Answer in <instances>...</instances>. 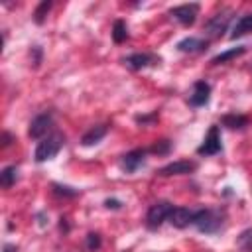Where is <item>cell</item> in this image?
<instances>
[{"mask_svg": "<svg viewBox=\"0 0 252 252\" xmlns=\"http://www.w3.org/2000/svg\"><path fill=\"white\" fill-rule=\"evenodd\" d=\"M224 222V211L220 209H197L193 215V226L205 234H215Z\"/></svg>", "mask_w": 252, "mask_h": 252, "instance_id": "obj_1", "label": "cell"}, {"mask_svg": "<svg viewBox=\"0 0 252 252\" xmlns=\"http://www.w3.org/2000/svg\"><path fill=\"white\" fill-rule=\"evenodd\" d=\"M63 144H65V136H63L61 132H51V134H47V136H45L43 140H39L37 146H35V152H33L35 161H37V163H43V161H47V159H53V158L59 154V150L63 148Z\"/></svg>", "mask_w": 252, "mask_h": 252, "instance_id": "obj_2", "label": "cell"}, {"mask_svg": "<svg viewBox=\"0 0 252 252\" xmlns=\"http://www.w3.org/2000/svg\"><path fill=\"white\" fill-rule=\"evenodd\" d=\"M232 16H234V12H232L230 8H222L220 12L213 14V16L205 22L203 32H205V35L209 37V41H211V39H219V37L228 30V24H230Z\"/></svg>", "mask_w": 252, "mask_h": 252, "instance_id": "obj_3", "label": "cell"}, {"mask_svg": "<svg viewBox=\"0 0 252 252\" xmlns=\"http://www.w3.org/2000/svg\"><path fill=\"white\" fill-rule=\"evenodd\" d=\"M171 209H173V205H171L169 201H156V203L148 209V213H146V226H148L150 230H158V228L167 220Z\"/></svg>", "mask_w": 252, "mask_h": 252, "instance_id": "obj_4", "label": "cell"}, {"mask_svg": "<svg viewBox=\"0 0 252 252\" xmlns=\"http://www.w3.org/2000/svg\"><path fill=\"white\" fill-rule=\"evenodd\" d=\"M51 126H53V114H51V112H41V114H37V116L30 122L28 136H30L32 140H43V138L49 134Z\"/></svg>", "mask_w": 252, "mask_h": 252, "instance_id": "obj_5", "label": "cell"}, {"mask_svg": "<svg viewBox=\"0 0 252 252\" xmlns=\"http://www.w3.org/2000/svg\"><path fill=\"white\" fill-rule=\"evenodd\" d=\"M222 152V142H220V130L217 124H213L203 140V144L197 148L199 156H217Z\"/></svg>", "mask_w": 252, "mask_h": 252, "instance_id": "obj_6", "label": "cell"}, {"mask_svg": "<svg viewBox=\"0 0 252 252\" xmlns=\"http://www.w3.org/2000/svg\"><path fill=\"white\" fill-rule=\"evenodd\" d=\"M199 10L201 6L197 2H191V4H179V6H173L169 10V16L173 20H177L181 26H193L197 16H199Z\"/></svg>", "mask_w": 252, "mask_h": 252, "instance_id": "obj_7", "label": "cell"}, {"mask_svg": "<svg viewBox=\"0 0 252 252\" xmlns=\"http://www.w3.org/2000/svg\"><path fill=\"white\" fill-rule=\"evenodd\" d=\"M122 63L132 71H140V69H146V67L159 63V57L154 53H148V51H138V53H130V55L122 57Z\"/></svg>", "mask_w": 252, "mask_h": 252, "instance_id": "obj_8", "label": "cell"}, {"mask_svg": "<svg viewBox=\"0 0 252 252\" xmlns=\"http://www.w3.org/2000/svg\"><path fill=\"white\" fill-rule=\"evenodd\" d=\"M209 100H211V85L207 81H203V79L195 81L193 83V91H191V94L187 98L189 106L199 108V106H205Z\"/></svg>", "mask_w": 252, "mask_h": 252, "instance_id": "obj_9", "label": "cell"}, {"mask_svg": "<svg viewBox=\"0 0 252 252\" xmlns=\"http://www.w3.org/2000/svg\"><path fill=\"white\" fill-rule=\"evenodd\" d=\"M197 169V161H189V159H177V161H169L163 167L158 169V175L161 177H169V175H187L193 173Z\"/></svg>", "mask_w": 252, "mask_h": 252, "instance_id": "obj_10", "label": "cell"}, {"mask_svg": "<svg viewBox=\"0 0 252 252\" xmlns=\"http://www.w3.org/2000/svg\"><path fill=\"white\" fill-rule=\"evenodd\" d=\"M146 154H148V150H144V148H136V150L126 152V154L122 156V159H120V167H122V171H126V173H134V171L146 161Z\"/></svg>", "mask_w": 252, "mask_h": 252, "instance_id": "obj_11", "label": "cell"}, {"mask_svg": "<svg viewBox=\"0 0 252 252\" xmlns=\"http://www.w3.org/2000/svg\"><path fill=\"white\" fill-rule=\"evenodd\" d=\"M193 215L195 211L193 209H187V207H173L169 217H167V222L175 228H185L189 224H193Z\"/></svg>", "mask_w": 252, "mask_h": 252, "instance_id": "obj_12", "label": "cell"}, {"mask_svg": "<svg viewBox=\"0 0 252 252\" xmlns=\"http://www.w3.org/2000/svg\"><path fill=\"white\" fill-rule=\"evenodd\" d=\"M177 51L181 53H201L209 47V39H203V37H195V35H189V37H183L177 41Z\"/></svg>", "mask_w": 252, "mask_h": 252, "instance_id": "obj_13", "label": "cell"}, {"mask_svg": "<svg viewBox=\"0 0 252 252\" xmlns=\"http://www.w3.org/2000/svg\"><path fill=\"white\" fill-rule=\"evenodd\" d=\"M106 134H108V124H96V126H91V128L81 136V144H83V146L98 144Z\"/></svg>", "mask_w": 252, "mask_h": 252, "instance_id": "obj_14", "label": "cell"}, {"mask_svg": "<svg viewBox=\"0 0 252 252\" xmlns=\"http://www.w3.org/2000/svg\"><path fill=\"white\" fill-rule=\"evenodd\" d=\"M250 32H252V14H244V16H240V18L234 22V26H232V30H230V39L242 37V35H246V33H250Z\"/></svg>", "mask_w": 252, "mask_h": 252, "instance_id": "obj_15", "label": "cell"}, {"mask_svg": "<svg viewBox=\"0 0 252 252\" xmlns=\"http://www.w3.org/2000/svg\"><path fill=\"white\" fill-rule=\"evenodd\" d=\"M244 53H246V45H236V47H230V49H226V51L217 53V55L211 59V63H213V65H222V63H228V61H232V59H236V57H240V55H244Z\"/></svg>", "mask_w": 252, "mask_h": 252, "instance_id": "obj_16", "label": "cell"}, {"mask_svg": "<svg viewBox=\"0 0 252 252\" xmlns=\"http://www.w3.org/2000/svg\"><path fill=\"white\" fill-rule=\"evenodd\" d=\"M220 122H222V126H226V128H230V130H242V128H246L248 126V116H244V114H236V112H232V114H224L222 118H220Z\"/></svg>", "mask_w": 252, "mask_h": 252, "instance_id": "obj_17", "label": "cell"}, {"mask_svg": "<svg viewBox=\"0 0 252 252\" xmlns=\"http://www.w3.org/2000/svg\"><path fill=\"white\" fill-rule=\"evenodd\" d=\"M16 181H18V167H16V165H6V167L0 171V185H2L4 189H10Z\"/></svg>", "mask_w": 252, "mask_h": 252, "instance_id": "obj_18", "label": "cell"}, {"mask_svg": "<svg viewBox=\"0 0 252 252\" xmlns=\"http://www.w3.org/2000/svg\"><path fill=\"white\" fill-rule=\"evenodd\" d=\"M112 39H114V43H124L128 39V28H126L124 20H116L114 22V26H112Z\"/></svg>", "mask_w": 252, "mask_h": 252, "instance_id": "obj_19", "label": "cell"}, {"mask_svg": "<svg viewBox=\"0 0 252 252\" xmlns=\"http://www.w3.org/2000/svg\"><path fill=\"white\" fill-rule=\"evenodd\" d=\"M51 6H53V2H51V0H43V2H39V4H37V8H35V12H33V22L41 26V24L45 22V16L49 14Z\"/></svg>", "mask_w": 252, "mask_h": 252, "instance_id": "obj_20", "label": "cell"}, {"mask_svg": "<svg viewBox=\"0 0 252 252\" xmlns=\"http://www.w3.org/2000/svg\"><path fill=\"white\" fill-rule=\"evenodd\" d=\"M236 246L242 250V252H252V228H246L238 234L236 238Z\"/></svg>", "mask_w": 252, "mask_h": 252, "instance_id": "obj_21", "label": "cell"}, {"mask_svg": "<svg viewBox=\"0 0 252 252\" xmlns=\"http://www.w3.org/2000/svg\"><path fill=\"white\" fill-rule=\"evenodd\" d=\"M100 246H102V238H100L98 232H89V234L85 236V248H87L89 252H94V250H98Z\"/></svg>", "mask_w": 252, "mask_h": 252, "instance_id": "obj_22", "label": "cell"}, {"mask_svg": "<svg viewBox=\"0 0 252 252\" xmlns=\"http://www.w3.org/2000/svg\"><path fill=\"white\" fill-rule=\"evenodd\" d=\"M51 189H53V193H55V195H61V197H77V195H79V191H77V189L67 187V185H59V183H53V185H51Z\"/></svg>", "mask_w": 252, "mask_h": 252, "instance_id": "obj_23", "label": "cell"}, {"mask_svg": "<svg viewBox=\"0 0 252 252\" xmlns=\"http://www.w3.org/2000/svg\"><path fill=\"white\" fill-rule=\"evenodd\" d=\"M171 150V142L169 140H159V142H156L152 148H150V152L152 154H158V156H163V154H167Z\"/></svg>", "mask_w": 252, "mask_h": 252, "instance_id": "obj_24", "label": "cell"}, {"mask_svg": "<svg viewBox=\"0 0 252 252\" xmlns=\"http://www.w3.org/2000/svg\"><path fill=\"white\" fill-rule=\"evenodd\" d=\"M104 207L106 209H112V211H118V209H122V201H118V199H106L104 201Z\"/></svg>", "mask_w": 252, "mask_h": 252, "instance_id": "obj_25", "label": "cell"}, {"mask_svg": "<svg viewBox=\"0 0 252 252\" xmlns=\"http://www.w3.org/2000/svg\"><path fill=\"white\" fill-rule=\"evenodd\" d=\"M32 51H33V65L37 67V65L41 63V47L35 45V47H32Z\"/></svg>", "mask_w": 252, "mask_h": 252, "instance_id": "obj_26", "label": "cell"}, {"mask_svg": "<svg viewBox=\"0 0 252 252\" xmlns=\"http://www.w3.org/2000/svg\"><path fill=\"white\" fill-rule=\"evenodd\" d=\"M12 140H14V138H12V134H10V132H4V140H2V148H8V146L12 144Z\"/></svg>", "mask_w": 252, "mask_h": 252, "instance_id": "obj_27", "label": "cell"}, {"mask_svg": "<svg viewBox=\"0 0 252 252\" xmlns=\"http://www.w3.org/2000/svg\"><path fill=\"white\" fill-rule=\"evenodd\" d=\"M4 252H16V246L14 244H4Z\"/></svg>", "mask_w": 252, "mask_h": 252, "instance_id": "obj_28", "label": "cell"}]
</instances>
